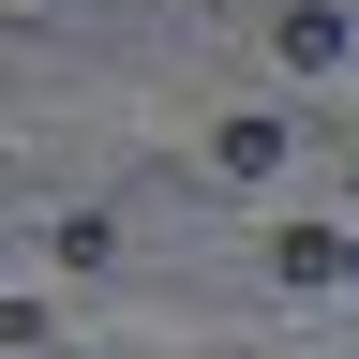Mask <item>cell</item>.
<instances>
[{
    "label": "cell",
    "mask_w": 359,
    "mask_h": 359,
    "mask_svg": "<svg viewBox=\"0 0 359 359\" xmlns=\"http://www.w3.org/2000/svg\"><path fill=\"white\" fill-rule=\"evenodd\" d=\"M269 285H299V299L359 285V224H285V240H269Z\"/></svg>",
    "instance_id": "cell-1"
},
{
    "label": "cell",
    "mask_w": 359,
    "mask_h": 359,
    "mask_svg": "<svg viewBox=\"0 0 359 359\" xmlns=\"http://www.w3.org/2000/svg\"><path fill=\"white\" fill-rule=\"evenodd\" d=\"M269 45H285L299 75H330L344 45H359V15H344V0H299V15H269Z\"/></svg>",
    "instance_id": "cell-2"
},
{
    "label": "cell",
    "mask_w": 359,
    "mask_h": 359,
    "mask_svg": "<svg viewBox=\"0 0 359 359\" xmlns=\"http://www.w3.org/2000/svg\"><path fill=\"white\" fill-rule=\"evenodd\" d=\"M269 165H285V120H224L210 135V180H269Z\"/></svg>",
    "instance_id": "cell-3"
},
{
    "label": "cell",
    "mask_w": 359,
    "mask_h": 359,
    "mask_svg": "<svg viewBox=\"0 0 359 359\" xmlns=\"http://www.w3.org/2000/svg\"><path fill=\"white\" fill-rule=\"evenodd\" d=\"M45 255H60V269H75V285H90V269H105V255H120V224H105V210H75V224H60V240H45Z\"/></svg>",
    "instance_id": "cell-4"
},
{
    "label": "cell",
    "mask_w": 359,
    "mask_h": 359,
    "mask_svg": "<svg viewBox=\"0 0 359 359\" xmlns=\"http://www.w3.org/2000/svg\"><path fill=\"white\" fill-rule=\"evenodd\" d=\"M269 15H299V0H269Z\"/></svg>",
    "instance_id": "cell-5"
}]
</instances>
